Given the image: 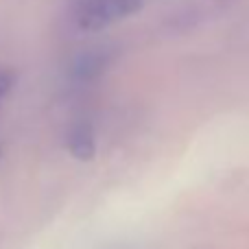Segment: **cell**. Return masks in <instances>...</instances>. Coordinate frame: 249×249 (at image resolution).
<instances>
[{
  "instance_id": "3957f363",
  "label": "cell",
  "mask_w": 249,
  "mask_h": 249,
  "mask_svg": "<svg viewBox=\"0 0 249 249\" xmlns=\"http://www.w3.org/2000/svg\"><path fill=\"white\" fill-rule=\"evenodd\" d=\"M11 88H13V77L9 72H4V70H0V99H4L11 92Z\"/></svg>"
},
{
  "instance_id": "7a4b0ae2",
  "label": "cell",
  "mask_w": 249,
  "mask_h": 249,
  "mask_svg": "<svg viewBox=\"0 0 249 249\" xmlns=\"http://www.w3.org/2000/svg\"><path fill=\"white\" fill-rule=\"evenodd\" d=\"M68 151L77 160H92L96 153L94 129L88 121H79L68 131Z\"/></svg>"
},
{
  "instance_id": "6da1fadb",
  "label": "cell",
  "mask_w": 249,
  "mask_h": 249,
  "mask_svg": "<svg viewBox=\"0 0 249 249\" xmlns=\"http://www.w3.org/2000/svg\"><path fill=\"white\" fill-rule=\"evenodd\" d=\"M142 9V0H74L72 18L79 29L101 31Z\"/></svg>"
}]
</instances>
